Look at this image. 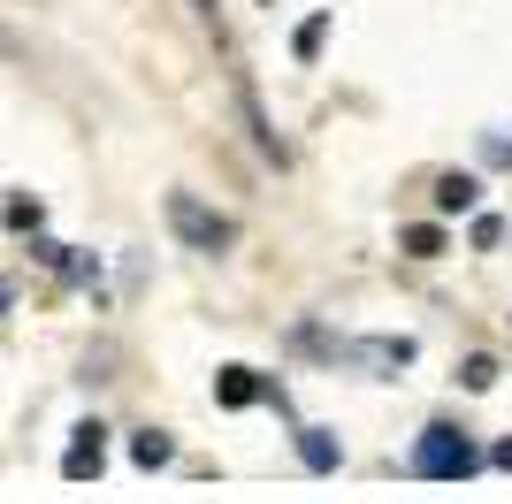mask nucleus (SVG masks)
<instances>
[{
  "label": "nucleus",
  "instance_id": "f257e3e1",
  "mask_svg": "<svg viewBox=\"0 0 512 504\" xmlns=\"http://www.w3.org/2000/svg\"><path fill=\"white\" fill-rule=\"evenodd\" d=\"M413 474H421V482H467L474 466H482V451H474L467 436H459V428H428L421 443H413Z\"/></svg>",
  "mask_w": 512,
  "mask_h": 504
},
{
  "label": "nucleus",
  "instance_id": "f03ea898",
  "mask_svg": "<svg viewBox=\"0 0 512 504\" xmlns=\"http://www.w3.org/2000/svg\"><path fill=\"white\" fill-rule=\"evenodd\" d=\"M169 230L184 237L192 252H230L237 245V222H230V214H214V207H199L192 191H169Z\"/></svg>",
  "mask_w": 512,
  "mask_h": 504
},
{
  "label": "nucleus",
  "instance_id": "7ed1b4c3",
  "mask_svg": "<svg viewBox=\"0 0 512 504\" xmlns=\"http://www.w3.org/2000/svg\"><path fill=\"white\" fill-rule=\"evenodd\" d=\"M344 367H367V375H398L413 367V336H360V344H337Z\"/></svg>",
  "mask_w": 512,
  "mask_h": 504
},
{
  "label": "nucleus",
  "instance_id": "20e7f679",
  "mask_svg": "<svg viewBox=\"0 0 512 504\" xmlns=\"http://www.w3.org/2000/svg\"><path fill=\"white\" fill-rule=\"evenodd\" d=\"M100 466H107V428L85 420V428L69 436V451H62V474L69 482H100Z\"/></svg>",
  "mask_w": 512,
  "mask_h": 504
},
{
  "label": "nucleus",
  "instance_id": "39448f33",
  "mask_svg": "<svg viewBox=\"0 0 512 504\" xmlns=\"http://www.w3.org/2000/svg\"><path fill=\"white\" fill-rule=\"evenodd\" d=\"M214 398L230 405V413H245V405H260V398H283L276 382H260L253 367H222V375H214Z\"/></svg>",
  "mask_w": 512,
  "mask_h": 504
},
{
  "label": "nucleus",
  "instance_id": "423d86ee",
  "mask_svg": "<svg viewBox=\"0 0 512 504\" xmlns=\"http://www.w3.org/2000/svg\"><path fill=\"white\" fill-rule=\"evenodd\" d=\"M237 115H245V130H253V146L268 153V161H283V138L268 130V115H260V100H253V84H237Z\"/></svg>",
  "mask_w": 512,
  "mask_h": 504
},
{
  "label": "nucleus",
  "instance_id": "0eeeda50",
  "mask_svg": "<svg viewBox=\"0 0 512 504\" xmlns=\"http://www.w3.org/2000/svg\"><path fill=\"white\" fill-rule=\"evenodd\" d=\"M130 459H138V466L153 474V466H169V459H176V443L161 436V428H138V436H130Z\"/></svg>",
  "mask_w": 512,
  "mask_h": 504
},
{
  "label": "nucleus",
  "instance_id": "6e6552de",
  "mask_svg": "<svg viewBox=\"0 0 512 504\" xmlns=\"http://www.w3.org/2000/svg\"><path fill=\"white\" fill-rule=\"evenodd\" d=\"M299 459L314 466V474H329V466H337V436H329V428H299Z\"/></svg>",
  "mask_w": 512,
  "mask_h": 504
},
{
  "label": "nucleus",
  "instance_id": "1a4fd4ad",
  "mask_svg": "<svg viewBox=\"0 0 512 504\" xmlns=\"http://www.w3.org/2000/svg\"><path fill=\"white\" fill-rule=\"evenodd\" d=\"M474 199H482V184H474V176H444V184H436V207H444V214H467Z\"/></svg>",
  "mask_w": 512,
  "mask_h": 504
},
{
  "label": "nucleus",
  "instance_id": "9d476101",
  "mask_svg": "<svg viewBox=\"0 0 512 504\" xmlns=\"http://www.w3.org/2000/svg\"><path fill=\"white\" fill-rule=\"evenodd\" d=\"M321 39H329V16H306V23H299V39H291V54H299V62H314Z\"/></svg>",
  "mask_w": 512,
  "mask_h": 504
},
{
  "label": "nucleus",
  "instance_id": "9b49d317",
  "mask_svg": "<svg viewBox=\"0 0 512 504\" xmlns=\"http://www.w3.org/2000/svg\"><path fill=\"white\" fill-rule=\"evenodd\" d=\"M398 245H406L413 260H436V252H444V230H436V222H421V230H406Z\"/></svg>",
  "mask_w": 512,
  "mask_h": 504
},
{
  "label": "nucleus",
  "instance_id": "f8f14e48",
  "mask_svg": "<svg viewBox=\"0 0 512 504\" xmlns=\"http://www.w3.org/2000/svg\"><path fill=\"white\" fill-rule=\"evenodd\" d=\"M459 382H467V390H497V359H490V352H474L467 367H459Z\"/></svg>",
  "mask_w": 512,
  "mask_h": 504
},
{
  "label": "nucleus",
  "instance_id": "ddd939ff",
  "mask_svg": "<svg viewBox=\"0 0 512 504\" xmlns=\"http://www.w3.org/2000/svg\"><path fill=\"white\" fill-rule=\"evenodd\" d=\"M0 222H8V230H39V199H8Z\"/></svg>",
  "mask_w": 512,
  "mask_h": 504
},
{
  "label": "nucleus",
  "instance_id": "4468645a",
  "mask_svg": "<svg viewBox=\"0 0 512 504\" xmlns=\"http://www.w3.org/2000/svg\"><path fill=\"white\" fill-rule=\"evenodd\" d=\"M474 245H482V252H490V245H505V222H497V214H474Z\"/></svg>",
  "mask_w": 512,
  "mask_h": 504
},
{
  "label": "nucleus",
  "instance_id": "2eb2a0df",
  "mask_svg": "<svg viewBox=\"0 0 512 504\" xmlns=\"http://www.w3.org/2000/svg\"><path fill=\"white\" fill-rule=\"evenodd\" d=\"M482 153H490L497 168H512V130H490V138H482Z\"/></svg>",
  "mask_w": 512,
  "mask_h": 504
},
{
  "label": "nucleus",
  "instance_id": "dca6fc26",
  "mask_svg": "<svg viewBox=\"0 0 512 504\" xmlns=\"http://www.w3.org/2000/svg\"><path fill=\"white\" fill-rule=\"evenodd\" d=\"M8 306H16V283H8V275H0V314H8Z\"/></svg>",
  "mask_w": 512,
  "mask_h": 504
},
{
  "label": "nucleus",
  "instance_id": "f3484780",
  "mask_svg": "<svg viewBox=\"0 0 512 504\" xmlns=\"http://www.w3.org/2000/svg\"><path fill=\"white\" fill-rule=\"evenodd\" d=\"M490 459H497V466H512V436H505V443H497V451H490Z\"/></svg>",
  "mask_w": 512,
  "mask_h": 504
},
{
  "label": "nucleus",
  "instance_id": "a211bd4d",
  "mask_svg": "<svg viewBox=\"0 0 512 504\" xmlns=\"http://www.w3.org/2000/svg\"><path fill=\"white\" fill-rule=\"evenodd\" d=\"M268 8H276V0H268Z\"/></svg>",
  "mask_w": 512,
  "mask_h": 504
}]
</instances>
